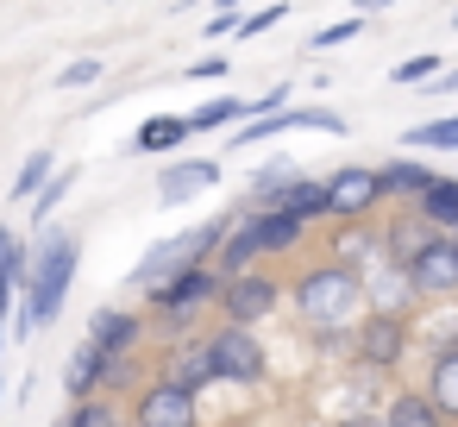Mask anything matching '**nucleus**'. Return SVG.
Segmentation results:
<instances>
[{
	"mask_svg": "<svg viewBox=\"0 0 458 427\" xmlns=\"http://www.w3.org/2000/svg\"><path fill=\"white\" fill-rule=\"evenodd\" d=\"M208 7H214V13H239V0H208Z\"/></svg>",
	"mask_w": 458,
	"mask_h": 427,
	"instance_id": "79ce46f5",
	"label": "nucleus"
},
{
	"mask_svg": "<svg viewBox=\"0 0 458 427\" xmlns=\"http://www.w3.org/2000/svg\"><path fill=\"white\" fill-rule=\"evenodd\" d=\"M320 258L352 264V270H370V264L383 258V233H377V220H333V226H327V252H320Z\"/></svg>",
	"mask_w": 458,
	"mask_h": 427,
	"instance_id": "2eb2a0df",
	"label": "nucleus"
},
{
	"mask_svg": "<svg viewBox=\"0 0 458 427\" xmlns=\"http://www.w3.org/2000/svg\"><path fill=\"white\" fill-rule=\"evenodd\" d=\"M289 308V277L276 270H245V277H226L220 283V308H214V327H251L264 333V320H276Z\"/></svg>",
	"mask_w": 458,
	"mask_h": 427,
	"instance_id": "39448f33",
	"label": "nucleus"
},
{
	"mask_svg": "<svg viewBox=\"0 0 458 427\" xmlns=\"http://www.w3.org/2000/svg\"><path fill=\"white\" fill-rule=\"evenodd\" d=\"M408 214H414V220H427L433 233H452V239H458V176H445V170H439V176L408 201Z\"/></svg>",
	"mask_w": 458,
	"mask_h": 427,
	"instance_id": "4be33fe9",
	"label": "nucleus"
},
{
	"mask_svg": "<svg viewBox=\"0 0 458 427\" xmlns=\"http://www.w3.org/2000/svg\"><path fill=\"white\" fill-rule=\"evenodd\" d=\"M208 352H214L220 383H233V389H264L270 383L264 333H251V327H208Z\"/></svg>",
	"mask_w": 458,
	"mask_h": 427,
	"instance_id": "0eeeda50",
	"label": "nucleus"
},
{
	"mask_svg": "<svg viewBox=\"0 0 458 427\" xmlns=\"http://www.w3.org/2000/svg\"><path fill=\"white\" fill-rule=\"evenodd\" d=\"M264 264V252H258V233H251V208L233 220V233H226V245L214 252V270L220 277H245V270H258Z\"/></svg>",
	"mask_w": 458,
	"mask_h": 427,
	"instance_id": "393cba45",
	"label": "nucleus"
},
{
	"mask_svg": "<svg viewBox=\"0 0 458 427\" xmlns=\"http://www.w3.org/2000/svg\"><path fill=\"white\" fill-rule=\"evenodd\" d=\"M51 164H57V158H51V151H32V158H26V164H20V176H13V201H32V195H38V189H45V183H51V176H57V170H51Z\"/></svg>",
	"mask_w": 458,
	"mask_h": 427,
	"instance_id": "2f4dec72",
	"label": "nucleus"
},
{
	"mask_svg": "<svg viewBox=\"0 0 458 427\" xmlns=\"http://www.w3.org/2000/svg\"><path fill=\"white\" fill-rule=\"evenodd\" d=\"M101 76H107V64H101V57H76V64H64V70H57V95H76V89H95Z\"/></svg>",
	"mask_w": 458,
	"mask_h": 427,
	"instance_id": "f704fd0d",
	"label": "nucleus"
},
{
	"mask_svg": "<svg viewBox=\"0 0 458 427\" xmlns=\"http://www.w3.org/2000/svg\"><path fill=\"white\" fill-rule=\"evenodd\" d=\"M289 308H295V327L314 339V352L352 358V327L364 320V270L308 258V270L289 277Z\"/></svg>",
	"mask_w": 458,
	"mask_h": 427,
	"instance_id": "f257e3e1",
	"label": "nucleus"
},
{
	"mask_svg": "<svg viewBox=\"0 0 458 427\" xmlns=\"http://www.w3.org/2000/svg\"><path fill=\"white\" fill-rule=\"evenodd\" d=\"M220 176H226L220 158H176L170 170H157V208H182V201L208 195Z\"/></svg>",
	"mask_w": 458,
	"mask_h": 427,
	"instance_id": "4468645a",
	"label": "nucleus"
},
{
	"mask_svg": "<svg viewBox=\"0 0 458 427\" xmlns=\"http://www.w3.org/2000/svg\"><path fill=\"white\" fill-rule=\"evenodd\" d=\"M395 0H358V20H370V13H389Z\"/></svg>",
	"mask_w": 458,
	"mask_h": 427,
	"instance_id": "ea45409f",
	"label": "nucleus"
},
{
	"mask_svg": "<svg viewBox=\"0 0 458 427\" xmlns=\"http://www.w3.org/2000/svg\"><path fill=\"white\" fill-rule=\"evenodd\" d=\"M126 427H132V421H126Z\"/></svg>",
	"mask_w": 458,
	"mask_h": 427,
	"instance_id": "c03bdc74",
	"label": "nucleus"
},
{
	"mask_svg": "<svg viewBox=\"0 0 458 427\" xmlns=\"http://www.w3.org/2000/svg\"><path fill=\"white\" fill-rule=\"evenodd\" d=\"M107 352L101 346H89V339H76V352H70V364H64V396L70 402H89V396H101L107 389Z\"/></svg>",
	"mask_w": 458,
	"mask_h": 427,
	"instance_id": "412c9836",
	"label": "nucleus"
},
{
	"mask_svg": "<svg viewBox=\"0 0 458 427\" xmlns=\"http://www.w3.org/2000/svg\"><path fill=\"white\" fill-rule=\"evenodd\" d=\"M220 283H226V277H220L214 264H195V270H176L170 283H157V289L145 295L151 333H164V346L208 333V314L220 308Z\"/></svg>",
	"mask_w": 458,
	"mask_h": 427,
	"instance_id": "7ed1b4c3",
	"label": "nucleus"
},
{
	"mask_svg": "<svg viewBox=\"0 0 458 427\" xmlns=\"http://www.w3.org/2000/svg\"><path fill=\"white\" fill-rule=\"evenodd\" d=\"M327 427H383V414L364 408V414H339V421H327Z\"/></svg>",
	"mask_w": 458,
	"mask_h": 427,
	"instance_id": "58836bf2",
	"label": "nucleus"
},
{
	"mask_svg": "<svg viewBox=\"0 0 458 427\" xmlns=\"http://www.w3.org/2000/svg\"><path fill=\"white\" fill-rule=\"evenodd\" d=\"M433 95H458V76H439V82H433Z\"/></svg>",
	"mask_w": 458,
	"mask_h": 427,
	"instance_id": "a19ab883",
	"label": "nucleus"
},
{
	"mask_svg": "<svg viewBox=\"0 0 458 427\" xmlns=\"http://www.w3.org/2000/svg\"><path fill=\"white\" fill-rule=\"evenodd\" d=\"M76 183H82V170H76V164H64V170H57V176H51V183H45V189H38V195L26 201V214H32V226H51V214L64 208V195H70Z\"/></svg>",
	"mask_w": 458,
	"mask_h": 427,
	"instance_id": "cd10ccee",
	"label": "nucleus"
},
{
	"mask_svg": "<svg viewBox=\"0 0 458 427\" xmlns=\"http://www.w3.org/2000/svg\"><path fill=\"white\" fill-rule=\"evenodd\" d=\"M408 277H414L420 308H452V302H458V239H452V233H433V239L414 252Z\"/></svg>",
	"mask_w": 458,
	"mask_h": 427,
	"instance_id": "1a4fd4ad",
	"label": "nucleus"
},
{
	"mask_svg": "<svg viewBox=\"0 0 458 427\" xmlns=\"http://www.w3.org/2000/svg\"><path fill=\"white\" fill-rule=\"evenodd\" d=\"M402 151H408V158H420V151H458V114H452V120H427V126H414V132L402 139Z\"/></svg>",
	"mask_w": 458,
	"mask_h": 427,
	"instance_id": "7c9ffc66",
	"label": "nucleus"
},
{
	"mask_svg": "<svg viewBox=\"0 0 458 427\" xmlns=\"http://www.w3.org/2000/svg\"><path fill=\"white\" fill-rule=\"evenodd\" d=\"M452 26H458V13H452Z\"/></svg>",
	"mask_w": 458,
	"mask_h": 427,
	"instance_id": "37998d69",
	"label": "nucleus"
},
{
	"mask_svg": "<svg viewBox=\"0 0 458 427\" xmlns=\"http://www.w3.org/2000/svg\"><path fill=\"white\" fill-rule=\"evenodd\" d=\"M420 389H427V402L458 427V346H433V352L420 358Z\"/></svg>",
	"mask_w": 458,
	"mask_h": 427,
	"instance_id": "dca6fc26",
	"label": "nucleus"
},
{
	"mask_svg": "<svg viewBox=\"0 0 458 427\" xmlns=\"http://www.w3.org/2000/svg\"><path fill=\"white\" fill-rule=\"evenodd\" d=\"M414 352H420V339H414V320H408V314H364V320L352 327V364L370 371V377H383V383H389Z\"/></svg>",
	"mask_w": 458,
	"mask_h": 427,
	"instance_id": "423d86ee",
	"label": "nucleus"
},
{
	"mask_svg": "<svg viewBox=\"0 0 458 427\" xmlns=\"http://www.w3.org/2000/svg\"><path fill=\"white\" fill-rule=\"evenodd\" d=\"M251 233H258L264 264H270V258H295V252L314 239V226H308V220H295V214H251Z\"/></svg>",
	"mask_w": 458,
	"mask_h": 427,
	"instance_id": "aec40b11",
	"label": "nucleus"
},
{
	"mask_svg": "<svg viewBox=\"0 0 458 427\" xmlns=\"http://www.w3.org/2000/svg\"><path fill=\"white\" fill-rule=\"evenodd\" d=\"M76 270H82V239L70 226H51L45 245H32V277H26L20 308H13V339H32L64 314V302L76 289Z\"/></svg>",
	"mask_w": 458,
	"mask_h": 427,
	"instance_id": "f03ea898",
	"label": "nucleus"
},
{
	"mask_svg": "<svg viewBox=\"0 0 458 427\" xmlns=\"http://www.w3.org/2000/svg\"><path fill=\"white\" fill-rule=\"evenodd\" d=\"M239 32V13H214V20H201V38L208 45H220V38H233Z\"/></svg>",
	"mask_w": 458,
	"mask_h": 427,
	"instance_id": "4c0bfd02",
	"label": "nucleus"
},
{
	"mask_svg": "<svg viewBox=\"0 0 458 427\" xmlns=\"http://www.w3.org/2000/svg\"><path fill=\"white\" fill-rule=\"evenodd\" d=\"M245 214V201L239 208H226V214H214V220H201V226H189V233H170V239H157L139 264H132V289L139 295H151L157 283H170L176 270H195V264H214V252L226 245V233H233V220Z\"/></svg>",
	"mask_w": 458,
	"mask_h": 427,
	"instance_id": "20e7f679",
	"label": "nucleus"
},
{
	"mask_svg": "<svg viewBox=\"0 0 458 427\" xmlns=\"http://www.w3.org/2000/svg\"><path fill=\"white\" fill-rule=\"evenodd\" d=\"M433 176H439V170H433L427 158H408V151H395L389 164H377V183H383V201H389V208H408Z\"/></svg>",
	"mask_w": 458,
	"mask_h": 427,
	"instance_id": "a211bd4d",
	"label": "nucleus"
},
{
	"mask_svg": "<svg viewBox=\"0 0 458 427\" xmlns=\"http://www.w3.org/2000/svg\"><path fill=\"white\" fill-rule=\"evenodd\" d=\"M283 107H295V101H289V89H264V95L251 101V114H245V120H270V114H283Z\"/></svg>",
	"mask_w": 458,
	"mask_h": 427,
	"instance_id": "e433bc0d",
	"label": "nucleus"
},
{
	"mask_svg": "<svg viewBox=\"0 0 458 427\" xmlns=\"http://www.w3.org/2000/svg\"><path fill=\"white\" fill-rule=\"evenodd\" d=\"M383 427H452L433 402H427V389L420 383H389V396H383Z\"/></svg>",
	"mask_w": 458,
	"mask_h": 427,
	"instance_id": "6ab92c4d",
	"label": "nucleus"
},
{
	"mask_svg": "<svg viewBox=\"0 0 458 427\" xmlns=\"http://www.w3.org/2000/svg\"><path fill=\"white\" fill-rule=\"evenodd\" d=\"M126 421H132V427H208V421H201V396H189V389L170 383V377H151V383L126 402Z\"/></svg>",
	"mask_w": 458,
	"mask_h": 427,
	"instance_id": "9d476101",
	"label": "nucleus"
},
{
	"mask_svg": "<svg viewBox=\"0 0 458 427\" xmlns=\"http://www.w3.org/2000/svg\"><path fill=\"white\" fill-rule=\"evenodd\" d=\"M26 277H32V245H26V233L0 226V320H13Z\"/></svg>",
	"mask_w": 458,
	"mask_h": 427,
	"instance_id": "f3484780",
	"label": "nucleus"
},
{
	"mask_svg": "<svg viewBox=\"0 0 458 427\" xmlns=\"http://www.w3.org/2000/svg\"><path fill=\"white\" fill-rule=\"evenodd\" d=\"M364 32H370V20H358V13H352V20H333V26H320V32L308 38V51H339V45L364 38Z\"/></svg>",
	"mask_w": 458,
	"mask_h": 427,
	"instance_id": "72a5a7b5",
	"label": "nucleus"
},
{
	"mask_svg": "<svg viewBox=\"0 0 458 427\" xmlns=\"http://www.w3.org/2000/svg\"><path fill=\"white\" fill-rule=\"evenodd\" d=\"M377 233H383V258H389V264H414V252L433 239V226H427V220H414L408 208H395Z\"/></svg>",
	"mask_w": 458,
	"mask_h": 427,
	"instance_id": "b1692460",
	"label": "nucleus"
},
{
	"mask_svg": "<svg viewBox=\"0 0 458 427\" xmlns=\"http://www.w3.org/2000/svg\"><path fill=\"white\" fill-rule=\"evenodd\" d=\"M439 70H445V57H439V51H414V57H402V64L389 70V82H395V89H433V82H439Z\"/></svg>",
	"mask_w": 458,
	"mask_h": 427,
	"instance_id": "c756f323",
	"label": "nucleus"
},
{
	"mask_svg": "<svg viewBox=\"0 0 458 427\" xmlns=\"http://www.w3.org/2000/svg\"><path fill=\"white\" fill-rule=\"evenodd\" d=\"M327 226L333 220H377L389 201H383V183H377V164H345V170H327Z\"/></svg>",
	"mask_w": 458,
	"mask_h": 427,
	"instance_id": "6e6552de",
	"label": "nucleus"
},
{
	"mask_svg": "<svg viewBox=\"0 0 458 427\" xmlns=\"http://www.w3.org/2000/svg\"><path fill=\"white\" fill-rule=\"evenodd\" d=\"M57 427H126V408L114 396H89V402H70Z\"/></svg>",
	"mask_w": 458,
	"mask_h": 427,
	"instance_id": "c85d7f7f",
	"label": "nucleus"
},
{
	"mask_svg": "<svg viewBox=\"0 0 458 427\" xmlns=\"http://www.w3.org/2000/svg\"><path fill=\"white\" fill-rule=\"evenodd\" d=\"M364 314H420V295H414V277H408V264H389V258H377L370 270H364Z\"/></svg>",
	"mask_w": 458,
	"mask_h": 427,
	"instance_id": "f8f14e48",
	"label": "nucleus"
},
{
	"mask_svg": "<svg viewBox=\"0 0 458 427\" xmlns=\"http://www.w3.org/2000/svg\"><path fill=\"white\" fill-rule=\"evenodd\" d=\"M89 346H101L107 358H132V352H145V339H151V320H145V308H95L89 314V333H82Z\"/></svg>",
	"mask_w": 458,
	"mask_h": 427,
	"instance_id": "9b49d317",
	"label": "nucleus"
},
{
	"mask_svg": "<svg viewBox=\"0 0 458 427\" xmlns=\"http://www.w3.org/2000/svg\"><path fill=\"white\" fill-rule=\"evenodd\" d=\"M157 377L182 383L189 396H208V389L220 383L214 352H208V333H195V339H170V346H164V358H157Z\"/></svg>",
	"mask_w": 458,
	"mask_h": 427,
	"instance_id": "ddd939ff",
	"label": "nucleus"
},
{
	"mask_svg": "<svg viewBox=\"0 0 458 427\" xmlns=\"http://www.w3.org/2000/svg\"><path fill=\"white\" fill-rule=\"evenodd\" d=\"M264 214H295V220H308V226L320 233V226H327V183L301 170V176H295V183H289V189L264 208Z\"/></svg>",
	"mask_w": 458,
	"mask_h": 427,
	"instance_id": "5701e85b",
	"label": "nucleus"
},
{
	"mask_svg": "<svg viewBox=\"0 0 458 427\" xmlns=\"http://www.w3.org/2000/svg\"><path fill=\"white\" fill-rule=\"evenodd\" d=\"M289 20V0H270V7H258V13H239V32L233 38H245V45H258L264 32H276Z\"/></svg>",
	"mask_w": 458,
	"mask_h": 427,
	"instance_id": "473e14b6",
	"label": "nucleus"
},
{
	"mask_svg": "<svg viewBox=\"0 0 458 427\" xmlns=\"http://www.w3.org/2000/svg\"><path fill=\"white\" fill-rule=\"evenodd\" d=\"M182 82H220V76H233V64L220 57V51H208V57H195L189 70H176Z\"/></svg>",
	"mask_w": 458,
	"mask_h": 427,
	"instance_id": "c9c22d12",
	"label": "nucleus"
},
{
	"mask_svg": "<svg viewBox=\"0 0 458 427\" xmlns=\"http://www.w3.org/2000/svg\"><path fill=\"white\" fill-rule=\"evenodd\" d=\"M245 114H251L245 95H214V101H201L195 114H182V120H189V139H208V132H226V126L245 120Z\"/></svg>",
	"mask_w": 458,
	"mask_h": 427,
	"instance_id": "bb28decb",
	"label": "nucleus"
},
{
	"mask_svg": "<svg viewBox=\"0 0 458 427\" xmlns=\"http://www.w3.org/2000/svg\"><path fill=\"white\" fill-rule=\"evenodd\" d=\"M132 145H139L145 158H170V151L189 145V120H182V114H151V120L132 132Z\"/></svg>",
	"mask_w": 458,
	"mask_h": 427,
	"instance_id": "a878e982",
	"label": "nucleus"
}]
</instances>
